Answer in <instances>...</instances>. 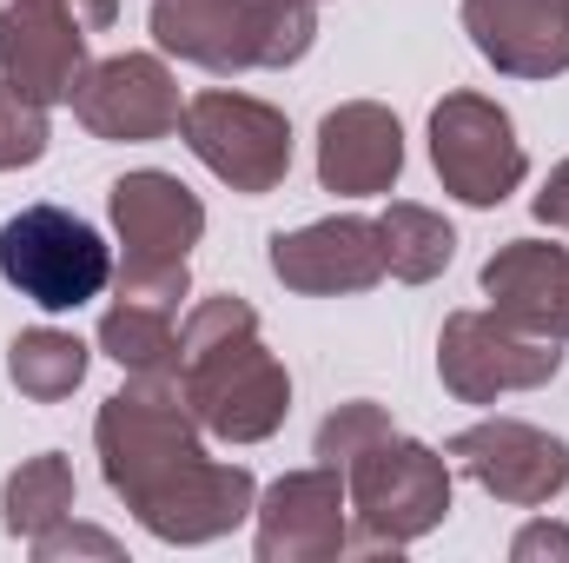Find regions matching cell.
<instances>
[{
    "label": "cell",
    "mask_w": 569,
    "mask_h": 563,
    "mask_svg": "<svg viewBox=\"0 0 569 563\" xmlns=\"http://www.w3.org/2000/svg\"><path fill=\"white\" fill-rule=\"evenodd\" d=\"M179 392L199 431L226 444H259L291 412V378L259 338V312L246 298H206L179 325Z\"/></svg>",
    "instance_id": "6da1fadb"
},
{
    "label": "cell",
    "mask_w": 569,
    "mask_h": 563,
    "mask_svg": "<svg viewBox=\"0 0 569 563\" xmlns=\"http://www.w3.org/2000/svg\"><path fill=\"white\" fill-rule=\"evenodd\" d=\"M318 0H152V40L206 73H279L311 53Z\"/></svg>",
    "instance_id": "7a4b0ae2"
},
{
    "label": "cell",
    "mask_w": 569,
    "mask_h": 563,
    "mask_svg": "<svg viewBox=\"0 0 569 563\" xmlns=\"http://www.w3.org/2000/svg\"><path fill=\"white\" fill-rule=\"evenodd\" d=\"M93 444H100L107 484L127 497L133 517L206 457L199 418H192L179 378H133L127 392H113L93 418Z\"/></svg>",
    "instance_id": "3957f363"
},
{
    "label": "cell",
    "mask_w": 569,
    "mask_h": 563,
    "mask_svg": "<svg viewBox=\"0 0 569 563\" xmlns=\"http://www.w3.org/2000/svg\"><path fill=\"white\" fill-rule=\"evenodd\" d=\"M345 497H351V517H358L345 551H371V557L391 551L398 557L405 544L430 537L450 517V464H443V451L391 431L358 464H345Z\"/></svg>",
    "instance_id": "277c9868"
},
{
    "label": "cell",
    "mask_w": 569,
    "mask_h": 563,
    "mask_svg": "<svg viewBox=\"0 0 569 563\" xmlns=\"http://www.w3.org/2000/svg\"><path fill=\"white\" fill-rule=\"evenodd\" d=\"M0 279L40 312H80L113 285V246L67 206H20L0 226Z\"/></svg>",
    "instance_id": "5b68a950"
},
{
    "label": "cell",
    "mask_w": 569,
    "mask_h": 563,
    "mask_svg": "<svg viewBox=\"0 0 569 563\" xmlns=\"http://www.w3.org/2000/svg\"><path fill=\"white\" fill-rule=\"evenodd\" d=\"M563 372V338L523 332L503 312H450L437 332V378L463 405H497L503 392H537Z\"/></svg>",
    "instance_id": "8992f818"
},
{
    "label": "cell",
    "mask_w": 569,
    "mask_h": 563,
    "mask_svg": "<svg viewBox=\"0 0 569 563\" xmlns=\"http://www.w3.org/2000/svg\"><path fill=\"white\" fill-rule=\"evenodd\" d=\"M179 134L192 146V159L212 179H226L232 192L259 199V192L284 186V172H291V120L252 93H232V87L192 93L179 113Z\"/></svg>",
    "instance_id": "52a82bcc"
},
{
    "label": "cell",
    "mask_w": 569,
    "mask_h": 563,
    "mask_svg": "<svg viewBox=\"0 0 569 563\" xmlns=\"http://www.w3.org/2000/svg\"><path fill=\"white\" fill-rule=\"evenodd\" d=\"M430 166H437L443 192H457L463 206H503L530 172L510 113L497 100H483V93H443L437 100V113H430Z\"/></svg>",
    "instance_id": "ba28073f"
},
{
    "label": "cell",
    "mask_w": 569,
    "mask_h": 563,
    "mask_svg": "<svg viewBox=\"0 0 569 563\" xmlns=\"http://www.w3.org/2000/svg\"><path fill=\"white\" fill-rule=\"evenodd\" d=\"M443 451L497 504H517V511H543L550 497H563V484H569V444L523 418H483L470 431H457Z\"/></svg>",
    "instance_id": "9c48e42d"
},
{
    "label": "cell",
    "mask_w": 569,
    "mask_h": 563,
    "mask_svg": "<svg viewBox=\"0 0 569 563\" xmlns=\"http://www.w3.org/2000/svg\"><path fill=\"white\" fill-rule=\"evenodd\" d=\"M67 107L93 140H166L179 134V113H186L179 80L166 73L159 53H113L87 67Z\"/></svg>",
    "instance_id": "30bf717a"
},
{
    "label": "cell",
    "mask_w": 569,
    "mask_h": 563,
    "mask_svg": "<svg viewBox=\"0 0 569 563\" xmlns=\"http://www.w3.org/2000/svg\"><path fill=\"white\" fill-rule=\"evenodd\" d=\"M87 73V27L67 0H0V80L40 107H67Z\"/></svg>",
    "instance_id": "8fae6325"
},
{
    "label": "cell",
    "mask_w": 569,
    "mask_h": 563,
    "mask_svg": "<svg viewBox=\"0 0 569 563\" xmlns=\"http://www.w3.org/2000/svg\"><path fill=\"white\" fill-rule=\"evenodd\" d=\"M259 557L266 563H318L345 557L351 537V497H345V471L318 464V471H291L259 497Z\"/></svg>",
    "instance_id": "7c38bea8"
},
{
    "label": "cell",
    "mask_w": 569,
    "mask_h": 563,
    "mask_svg": "<svg viewBox=\"0 0 569 563\" xmlns=\"http://www.w3.org/2000/svg\"><path fill=\"white\" fill-rule=\"evenodd\" d=\"M272 273L279 285L305 298H345V292H371L385 279V246H378V219L365 213H338V219H311L298 233L272 239Z\"/></svg>",
    "instance_id": "4fadbf2b"
},
{
    "label": "cell",
    "mask_w": 569,
    "mask_h": 563,
    "mask_svg": "<svg viewBox=\"0 0 569 563\" xmlns=\"http://www.w3.org/2000/svg\"><path fill=\"white\" fill-rule=\"evenodd\" d=\"M107 206H113V233L127 246V266H186V253L206 233V206L192 199V186L159 172V166L113 179Z\"/></svg>",
    "instance_id": "5bb4252c"
},
{
    "label": "cell",
    "mask_w": 569,
    "mask_h": 563,
    "mask_svg": "<svg viewBox=\"0 0 569 563\" xmlns=\"http://www.w3.org/2000/svg\"><path fill=\"white\" fill-rule=\"evenodd\" d=\"M463 33L510 80L569 73V0H463Z\"/></svg>",
    "instance_id": "9a60e30c"
},
{
    "label": "cell",
    "mask_w": 569,
    "mask_h": 563,
    "mask_svg": "<svg viewBox=\"0 0 569 563\" xmlns=\"http://www.w3.org/2000/svg\"><path fill=\"white\" fill-rule=\"evenodd\" d=\"M398 172H405V127H398L391 107L351 100V107L325 113V127H318V179H325V192L371 199V192H391Z\"/></svg>",
    "instance_id": "2e32d148"
},
{
    "label": "cell",
    "mask_w": 569,
    "mask_h": 563,
    "mask_svg": "<svg viewBox=\"0 0 569 563\" xmlns=\"http://www.w3.org/2000/svg\"><path fill=\"white\" fill-rule=\"evenodd\" d=\"M252 511H259L252 471H246V464H212V457H199L172 491H159V497L146 504L140 524L152 537H166V544H212V537H226L232 524H246Z\"/></svg>",
    "instance_id": "e0dca14e"
},
{
    "label": "cell",
    "mask_w": 569,
    "mask_h": 563,
    "mask_svg": "<svg viewBox=\"0 0 569 563\" xmlns=\"http://www.w3.org/2000/svg\"><path fill=\"white\" fill-rule=\"evenodd\" d=\"M483 298L490 312H503L523 332L563 338V298H569V246L543 239H510L503 253H490L483 266Z\"/></svg>",
    "instance_id": "ac0fdd59"
},
{
    "label": "cell",
    "mask_w": 569,
    "mask_h": 563,
    "mask_svg": "<svg viewBox=\"0 0 569 563\" xmlns=\"http://www.w3.org/2000/svg\"><path fill=\"white\" fill-rule=\"evenodd\" d=\"M100 352L133 378H179V312L120 298L100 318Z\"/></svg>",
    "instance_id": "d6986e66"
},
{
    "label": "cell",
    "mask_w": 569,
    "mask_h": 563,
    "mask_svg": "<svg viewBox=\"0 0 569 563\" xmlns=\"http://www.w3.org/2000/svg\"><path fill=\"white\" fill-rule=\"evenodd\" d=\"M378 246H385V273H391V279L430 285L443 266H450L457 233H450L443 213H430V206H418V199H391L385 219H378Z\"/></svg>",
    "instance_id": "ffe728a7"
},
{
    "label": "cell",
    "mask_w": 569,
    "mask_h": 563,
    "mask_svg": "<svg viewBox=\"0 0 569 563\" xmlns=\"http://www.w3.org/2000/svg\"><path fill=\"white\" fill-rule=\"evenodd\" d=\"M7 378H13L20 398H33V405H60V398H73L80 378H87V345H80L73 332L33 325V332H20V338L7 345Z\"/></svg>",
    "instance_id": "44dd1931"
},
{
    "label": "cell",
    "mask_w": 569,
    "mask_h": 563,
    "mask_svg": "<svg viewBox=\"0 0 569 563\" xmlns=\"http://www.w3.org/2000/svg\"><path fill=\"white\" fill-rule=\"evenodd\" d=\"M60 517H73V464H67L60 451H40V457H27V464L0 484V524L33 544V537L53 531Z\"/></svg>",
    "instance_id": "7402d4cb"
},
{
    "label": "cell",
    "mask_w": 569,
    "mask_h": 563,
    "mask_svg": "<svg viewBox=\"0 0 569 563\" xmlns=\"http://www.w3.org/2000/svg\"><path fill=\"white\" fill-rule=\"evenodd\" d=\"M398 424H391V412L385 405H371V398H351V405H338L331 418L318 424V464H331V471H345V464H358L371 444H385Z\"/></svg>",
    "instance_id": "603a6c76"
},
{
    "label": "cell",
    "mask_w": 569,
    "mask_h": 563,
    "mask_svg": "<svg viewBox=\"0 0 569 563\" xmlns=\"http://www.w3.org/2000/svg\"><path fill=\"white\" fill-rule=\"evenodd\" d=\"M47 152V107L0 80V172H20Z\"/></svg>",
    "instance_id": "cb8c5ba5"
},
{
    "label": "cell",
    "mask_w": 569,
    "mask_h": 563,
    "mask_svg": "<svg viewBox=\"0 0 569 563\" xmlns=\"http://www.w3.org/2000/svg\"><path fill=\"white\" fill-rule=\"evenodd\" d=\"M192 292L186 266H120V298H140V305H166L179 312V298Z\"/></svg>",
    "instance_id": "d4e9b609"
},
{
    "label": "cell",
    "mask_w": 569,
    "mask_h": 563,
    "mask_svg": "<svg viewBox=\"0 0 569 563\" xmlns=\"http://www.w3.org/2000/svg\"><path fill=\"white\" fill-rule=\"evenodd\" d=\"M33 557H120V544L107 537V531H87V524H53V531H40L33 537Z\"/></svg>",
    "instance_id": "484cf974"
},
{
    "label": "cell",
    "mask_w": 569,
    "mask_h": 563,
    "mask_svg": "<svg viewBox=\"0 0 569 563\" xmlns=\"http://www.w3.org/2000/svg\"><path fill=\"white\" fill-rule=\"evenodd\" d=\"M510 557H517V563H530V557H569V531H563V524H550V517H537V524H523V531H517Z\"/></svg>",
    "instance_id": "4316f807"
},
{
    "label": "cell",
    "mask_w": 569,
    "mask_h": 563,
    "mask_svg": "<svg viewBox=\"0 0 569 563\" xmlns=\"http://www.w3.org/2000/svg\"><path fill=\"white\" fill-rule=\"evenodd\" d=\"M537 219L557 226V233H569V159L543 179V192H537Z\"/></svg>",
    "instance_id": "83f0119b"
},
{
    "label": "cell",
    "mask_w": 569,
    "mask_h": 563,
    "mask_svg": "<svg viewBox=\"0 0 569 563\" xmlns=\"http://www.w3.org/2000/svg\"><path fill=\"white\" fill-rule=\"evenodd\" d=\"M563 345H569V298H563Z\"/></svg>",
    "instance_id": "f1b7e54d"
}]
</instances>
